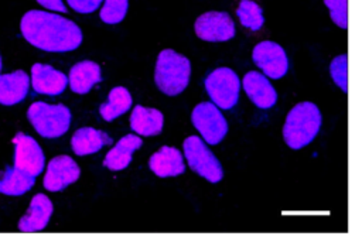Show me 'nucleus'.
Masks as SVG:
<instances>
[{"instance_id": "obj_25", "label": "nucleus", "mask_w": 362, "mask_h": 236, "mask_svg": "<svg viewBox=\"0 0 362 236\" xmlns=\"http://www.w3.org/2000/svg\"><path fill=\"white\" fill-rule=\"evenodd\" d=\"M325 6L329 10V16L332 21L341 27L346 28L348 27V11H346V0H324Z\"/></svg>"}, {"instance_id": "obj_11", "label": "nucleus", "mask_w": 362, "mask_h": 236, "mask_svg": "<svg viewBox=\"0 0 362 236\" xmlns=\"http://www.w3.org/2000/svg\"><path fill=\"white\" fill-rule=\"evenodd\" d=\"M79 175L81 170L69 155H57L47 165L42 185L51 192H58L74 184Z\"/></svg>"}, {"instance_id": "obj_14", "label": "nucleus", "mask_w": 362, "mask_h": 236, "mask_svg": "<svg viewBox=\"0 0 362 236\" xmlns=\"http://www.w3.org/2000/svg\"><path fill=\"white\" fill-rule=\"evenodd\" d=\"M243 89L249 99L260 109H269L274 106L277 93L270 81L260 72L250 71L243 76Z\"/></svg>"}, {"instance_id": "obj_5", "label": "nucleus", "mask_w": 362, "mask_h": 236, "mask_svg": "<svg viewBox=\"0 0 362 236\" xmlns=\"http://www.w3.org/2000/svg\"><path fill=\"white\" fill-rule=\"evenodd\" d=\"M184 155L189 167L201 177L212 184H216L223 177V170L216 155L206 147L204 140L197 136H189L184 140Z\"/></svg>"}, {"instance_id": "obj_17", "label": "nucleus", "mask_w": 362, "mask_h": 236, "mask_svg": "<svg viewBox=\"0 0 362 236\" xmlns=\"http://www.w3.org/2000/svg\"><path fill=\"white\" fill-rule=\"evenodd\" d=\"M100 66L93 61H81L75 64L71 68L68 76V82L72 92L79 95L88 93L92 89V86L100 82Z\"/></svg>"}, {"instance_id": "obj_20", "label": "nucleus", "mask_w": 362, "mask_h": 236, "mask_svg": "<svg viewBox=\"0 0 362 236\" xmlns=\"http://www.w3.org/2000/svg\"><path fill=\"white\" fill-rule=\"evenodd\" d=\"M110 143L112 138L105 131L96 130L93 127L78 129L71 138V146L76 155L98 153L103 146H107Z\"/></svg>"}, {"instance_id": "obj_7", "label": "nucleus", "mask_w": 362, "mask_h": 236, "mask_svg": "<svg viewBox=\"0 0 362 236\" xmlns=\"http://www.w3.org/2000/svg\"><path fill=\"white\" fill-rule=\"evenodd\" d=\"M191 120L208 144L221 143L228 133V122L214 103H198L191 113Z\"/></svg>"}, {"instance_id": "obj_4", "label": "nucleus", "mask_w": 362, "mask_h": 236, "mask_svg": "<svg viewBox=\"0 0 362 236\" xmlns=\"http://www.w3.org/2000/svg\"><path fill=\"white\" fill-rule=\"evenodd\" d=\"M27 119L41 137L57 138L68 131L71 110L65 105L34 102L27 110Z\"/></svg>"}, {"instance_id": "obj_19", "label": "nucleus", "mask_w": 362, "mask_h": 236, "mask_svg": "<svg viewBox=\"0 0 362 236\" xmlns=\"http://www.w3.org/2000/svg\"><path fill=\"white\" fill-rule=\"evenodd\" d=\"M163 113L154 107L137 105L130 116V127L140 136H157L163 130Z\"/></svg>"}, {"instance_id": "obj_1", "label": "nucleus", "mask_w": 362, "mask_h": 236, "mask_svg": "<svg viewBox=\"0 0 362 236\" xmlns=\"http://www.w3.org/2000/svg\"><path fill=\"white\" fill-rule=\"evenodd\" d=\"M21 35L33 47L48 52H68L82 42V31L72 20L42 10L24 13L20 21Z\"/></svg>"}, {"instance_id": "obj_2", "label": "nucleus", "mask_w": 362, "mask_h": 236, "mask_svg": "<svg viewBox=\"0 0 362 236\" xmlns=\"http://www.w3.org/2000/svg\"><path fill=\"white\" fill-rule=\"evenodd\" d=\"M320 127V109L311 102H301L288 112L283 127V137L290 148L300 150L314 140Z\"/></svg>"}, {"instance_id": "obj_15", "label": "nucleus", "mask_w": 362, "mask_h": 236, "mask_svg": "<svg viewBox=\"0 0 362 236\" xmlns=\"http://www.w3.org/2000/svg\"><path fill=\"white\" fill-rule=\"evenodd\" d=\"M150 170L157 177H175L185 171L182 153L175 147L164 146L150 157Z\"/></svg>"}, {"instance_id": "obj_6", "label": "nucleus", "mask_w": 362, "mask_h": 236, "mask_svg": "<svg viewBox=\"0 0 362 236\" xmlns=\"http://www.w3.org/2000/svg\"><path fill=\"white\" fill-rule=\"evenodd\" d=\"M205 89L212 99V103L219 109H232L240 90L238 75L230 68H216L204 81Z\"/></svg>"}, {"instance_id": "obj_23", "label": "nucleus", "mask_w": 362, "mask_h": 236, "mask_svg": "<svg viewBox=\"0 0 362 236\" xmlns=\"http://www.w3.org/2000/svg\"><path fill=\"white\" fill-rule=\"evenodd\" d=\"M236 14L239 17L240 24L252 31L260 30L264 23L262 7L252 0H242L236 10Z\"/></svg>"}, {"instance_id": "obj_24", "label": "nucleus", "mask_w": 362, "mask_h": 236, "mask_svg": "<svg viewBox=\"0 0 362 236\" xmlns=\"http://www.w3.org/2000/svg\"><path fill=\"white\" fill-rule=\"evenodd\" d=\"M129 1L127 0H105L103 7L100 8L99 17L106 24L120 23L127 13Z\"/></svg>"}, {"instance_id": "obj_28", "label": "nucleus", "mask_w": 362, "mask_h": 236, "mask_svg": "<svg viewBox=\"0 0 362 236\" xmlns=\"http://www.w3.org/2000/svg\"><path fill=\"white\" fill-rule=\"evenodd\" d=\"M42 7L52 10V11H59V13H66V7L64 6L62 0H37Z\"/></svg>"}, {"instance_id": "obj_26", "label": "nucleus", "mask_w": 362, "mask_h": 236, "mask_svg": "<svg viewBox=\"0 0 362 236\" xmlns=\"http://www.w3.org/2000/svg\"><path fill=\"white\" fill-rule=\"evenodd\" d=\"M329 72L334 79V82L344 90L346 92V54H342L337 57L331 65H329Z\"/></svg>"}, {"instance_id": "obj_18", "label": "nucleus", "mask_w": 362, "mask_h": 236, "mask_svg": "<svg viewBox=\"0 0 362 236\" xmlns=\"http://www.w3.org/2000/svg\"><path fill=\"white\" fill-rule=\"evenodd\" d=\"M141 144H143V140L134 134L123 136L115 144V147L107 151V154L103 160V165L112 171L124 170L132 161L133 151L140 148Z\"/></svg>"}, {"instance_id": "obj_12", "label": "nucleus", "mask_w": 362, "mask_h": 236, "mask_svg": "<svg viewBox=\"0 0 362 236\" xmlns=\"http://www.w3.org/2000/svg\"><path fill=\"white\" fill-rule=\"evenodd\" d=\"M31 85L37 93L57 96L68 85V76L47 64H34L31 66Z\"/></svg>"}, {"instance_id": "obj_21", "label": "nucleus", "mask_w": 362, "mask_h": 236, "mask_svg": "<svg viewBox=\"0 0 362 236\" xmlns=\"http://www.w3.org/2000/svg\"><path fill=\"white\" fill-rule=\"evenodd\" d=\"M132 107V95L123 86H116L109 92L107 102L99 107L100 116L106 122H112Z\"/></svg>"}, {"instance_id": "obj_10", "label": "nucleus", "mask_w": 362, "mask_h": 236, "mask_svg": "<svg viewBox=\"0 0 362 236\" xmlns=\"http://www.w3.org/2000/svg\"><path fill=\"white\" fill-rule=\"evenodd\" d=\"M253 62L273 79H280L287 73L288 69V58L284 49L273 41H262L259 42L252 52Z\"/></svg>"}, {"instance_id": "obj_22", "label": "nucleus", "mask_w": 362, "mask_h": 236, "mask_svg": "<svg viewBox=\"0 0 362 236\" xmlns=\"http://www.w3.org/2000/svg\"><path fill=\"white\" fill-rule=\"evenodd\" d=\"M35 178L30 177L17 168H7L0 175V192L10 196L24 195L34 187Z\"/></svg>"}, {"instance_id": "obj_27", "label": "nucleus", "mask_w": 362, "mask_h": 236, "mask_svg": "<svg viewBox=\"0 0 362 236\" xmlns=\"http://www.w3.org/2000/svg\"><path fill=\"white\" fill-rule=\"evenodd\" d=\"M103 0H66L69 7L81 14H89L95 11Z\"/></svg>"}, {"instance_id": "obj_9", "label": "nucleus", "mask_w": 362, "mask_h": 236, "mask_svg": "<svg viewBox=\"0 0 362 236\" xmlns=\"http://www.w3.org/2000/svg\"><path fill=\"white\" fill-rule=\"evenodd\" d=\"M195 34L209 42H222L233 38L235 24L228 13L208 11L201 14L195 21Z\"/></svg>"}, {"instance_id": "obj_13", "label": "nucleus", "mask_w": 362, "mask_h": 236, "mask_svg": "<svg viewBox=\"0 0 362 236\" xmlns=\"http://www.w3.org/2000/svg\"><path fill=\"white\" fill-rule=\"evenodd\" d=\"M54 206L51 199L44 194H35L30 202V208L24 216L18 220V230L21 232H38L42 230L52 215Z\"/></svg>"}, {"instance_id": "obj_8", "label": "nucleus", "mask_w": 362, "mask_h": 236, "mask_svg": "<svg viewBox=\"0 0 362 236\" xmlns=\"http://www.w3.org/2000/svg\"><path fill=\"white\" fill-rule=\"evenodd\" d=\"M14 144V168L30 175L37 177L44 170L45 158L40 144L25 133H17L13 137Z\"/></svg>"}, {"instance_id": "obj_16", "label": "nucleus", "mask_w": 362, "mask_h": 236, "mask_svg": "<svg viewBox=\"0 0 362 236\" xmlns=\"http://www.w3.org/2000/svg\"><path fill=\"white\" fill-rule=\"evenodd\" d=\"M30 86L28 75L18 69L10 73H0V105L13 106L24 100Z\"/></svg>"}, {"instance_id": "obj_29", "label": "nucleus", "mask_w": 362, "mask_h": 236, "mask_svg": "<svg viewBox=\"0 0 362 236\" xmlns=\"http://www.w3.org/2000/svg\"><path fill=\"white\" fill-rule=\"evenodd\" d=\"M0 71H1V57H0Z\"/></svg>"}, {"instance_id": "obj_3", "label": "nucleus", "mask_w": 362, "mask_h": 236, "mask_svg": "<svg viewBox=\"0 0 362 236\" xmlns=\"http://www.w3.org/2000/svg\"><path fill=\"white\" fill-rule=\"evenodd\" d=\"M191 64L189 59L174 49H163L156 62L154 82L157 88L168 95L175 96L181 93L189 82Z\"/></svg>"}]
</instances>
